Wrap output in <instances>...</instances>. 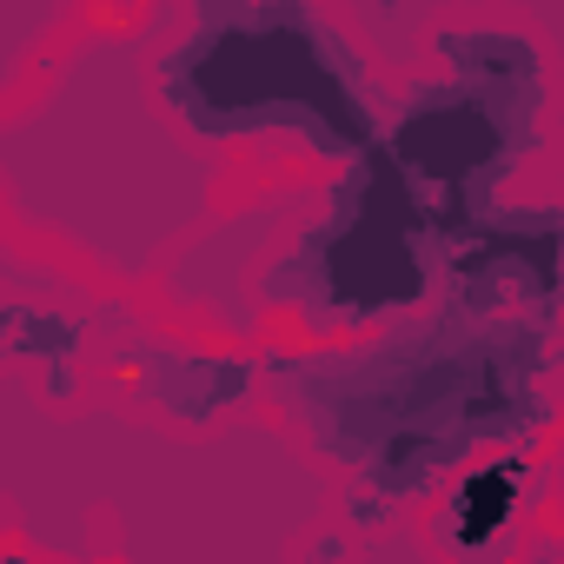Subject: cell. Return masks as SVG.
I'll return each instance as SVG.
<instances>
[{
  "mask_svg": "<svg viewBox=\"0 0 564 564\" xmlns=\"http://www.w3.org/2000/svg\"><path fill=\"white\" fill-rule=\"evenodd\" d=\"M346 524H352V531H392L399 511H392L386 498H372L366 485H346Z\"/></svg>",
  "mask_w": 564,
  "mask_h": 564,
  "instance_id": "cell-8",
  "label": "cell"
},
{
  "mask_svg": "<svg viewBox=\"0 0 564 564\" xmlns=\"http://www.w3.org/2000/svg\"><path fill=\"white\" fill-rule=\"evenodd\" d=\"M67 21H74L67 0H41V8H0V94L28 74V54H34L54 28H67Z\"/></svg>",
  "mask_w": 564,
  "mask_h": 564,
  "instance_id": "cell-7",
  "label": "cell"
},
{
  "mask_svg": "<svg viewBox=\"0 0 564 564\" xmlns=\"http://www.w3.org/2000/svg\"><path fill=\"white\" fill-rule=\"evenodd\" d=\"M438 74H405L386 94L379 153L412 186L445 252L511 199V180L551 153V54L498 14H445L419 47Z\"/></svg>",
  "mask_w": 564,
  "mask_h": 564,
  "instance_id": "cell-3",
  "label": "cell"
},
{
  "mask_svg": "<svg viewBox=\"0 0 564 564\" xmlns=\"http://www.w3.org/2000/svg\"><path fill=\"white\" fill-rule=\"evenodd\" d=\"M438 293V232L392 160L372 147L339 166L319 213L259 265L252 313H293L313 339L386 333Z\"/></svg>",
  "mask_w": 564,
  "mask_h": 564,
  "instance_id": "cell-4",
  "label": "cell"
},
{
  "mask_svg": "<svg viewBox=\"0 0 564 564\" xmlns=\"http://www.w3.org/2000/svg\"><path fill=\"white\" fill-rule=\"evenodd\" d=\"M544 498V465L531 452H485L438 485L432 544L452 564H518V531Z\"/></svg>",
  "mask_w": 564,
  "mask_h": 564,
  "instance_id": "cell-5",
  "label": "cell"
},
{
  "mask_svg": "<svg viewBox=\"0 0 564 564\" xmlns=\"http://www.w3.org/2000/svg\"><path fill=\"white\" fill-rule=\"evenodd\" d=\"M259 372L319 458L405 518L471 458L544 445L557 419V319L432 300L352 346L265 352Z\"/></svg>",
  "mask_w": 564,
  "mask_h": 564,
  "instance_id": "cell-1",
  "label": "cell"
},
{
  "mask_svg": "<svg viewBox=\"0 0 564 564\" xmlns=\"http://www.w3.org/2000/svg\"><path fill=\"white\" fill-rule=\"evenodd\" d=\"M372 47L319 0H193L153 47V113L186 147L293 140L326 166L379 147L386 87Z\"/></svg>",
  "mask_w": 564,
  "mask_h": 564,
  "instance_id": "cell-2",
  "label": "cell"
},
{
  "mask_svg": "<svg viewBox=\"0 0 564 564\" xmlns=\"http://www.w3.org/2000/svg\"><path fill=\"white\" fill-rule=\"evenodd\" d=\"M120 379L153 412H166L173 425H213L219 412H232L259 392V359H246V352H186V346L147 339L120 366Z\"/></svg>",
  "mask_w": 564,
  "mask_h": 564,
  "instance_id": "cell-6",
  "label": "cell"
}]
</instances>
